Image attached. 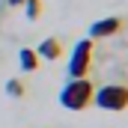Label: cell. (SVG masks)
Masks as SVG:
<instances>
[{"instance_id":"6","label":"cell","mask_w":128,"mask_h":128,"mask_svg":"<svg viewBox=\"0 0 128 128\" xmlns=\"http://www.w3.org/2000/svg\"><path fill=\"white\" fill-rule=\"evenodd\" d=\"M18 63H21L24 72H36V68H39V54H36L33 48H21V51H18Z\"/></svg>"},{"instance_id":"9","label":"cell","mask_w":128,"mask_h":128,"mask_svg":"<svg viewBox=\"0 0 128 128\" xmlns=\"http://www.w3.org/2000/svg\"><path fill=\"white\" fill-rule=\"evenodd\" d=\"M9 6H24V0H9Z\"/></svg>"},{"instance_id":"8","label":"cell","mask_w":128,"mask_h":128,"mask_svg":"<svg viewBox=\"0 0 128 128\" xmlns=\"http://www.w3.org/2000/svg\"><path fill=\"white\" fill-rule=\"evenodd\" d=\"M24 15H27V21H39L42 18V0H24Z\"/></svg>"},{"instance_id":"3","label":"cell","mask_w":128,"mask_h":128,"mask_svg":"<svg viewBox=\"0 0 128 128\" xmlns=\"http://www.w3.org/2000/svg\"><path fill=\"white\" fill-rule=\"evenodd\" d=\"M92 66V39H80L68 57V78H86Z\"/></svg>"},{"instance_id":"5","label":"cell","mask_w":128,"mask_h":128,"mask_svg":"<svg viewBox=\"0 0 128 128\" xmlns=\"http://www.w3.org/2000/svg\"><path fill=\"white\" fill-rule=\"evenodd\" d=\"M36 54H39V60H60L63 57V45H60V39H45V42H39Z\"/></svg>"},{"instance_id":"1","label":"cell","mask_w":128,"mask_h":128,"mask_svg":"<svg viewBox=\"0 0 128 128\" xmlns=\"http://www.w3.org/2000/svg\"><path fill=\"white\" fill-rule=\"evenodd\" d=\"M92 92H96L92 80H86V78H72L63 90H60V104H63L66 110H86V107L92 104Z\"/></svg>"},{"instance_id":"2","label":"cell","mask_w":128,"mask_h":128,"mask_svg":"<svg viewBox=\"0 0 128 128\" xmlns=\"http://www.w3.org/2000/svg\"><path fill=\"white\" fill-rule=\"evenodd\" d=\"M92 104L101 110H110V113H122L128 107V86L122 84H104L92 92Z\"/></svg>"},{"instance_id":"7","label":"cell","mask_w":128,"mask_h":128,"mask_svg":"<svg viewBox=\"0 0 128 128\" xmlns=\"http://www.w3.org/2000/svg\"><path fill=\"white\" fill-rule=\"evenodd\" d=\"M6 96H9V98H24V96H27V86H24V80L12 78V80L6 84Z\"/></svg>"},{"instance_id":"4","label":"cell","mask_w":128,"mask_h":128,"mask_svg":"<svg viewBox=\"0 0 128 128\" xmlns=\"http://www.w3.org/2000/svg\"><path fill=\"white\" fill-rule=\"evenodd\" d=\"M122 27H125L122 18H101V21H96V24L90 27V39H107V36H116Z\"/></svg>"}]
</instances>
